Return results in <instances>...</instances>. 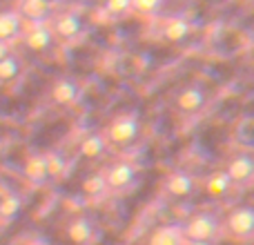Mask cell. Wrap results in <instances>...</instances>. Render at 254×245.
Wrapping results in <instances>:
<instances>
[{"label": "cell", "instance_id": "obj_1", "mask_svg": "<svg viewBox=\"0 0 254 245\" xmlns=\"http://www.w3.org/2000/svg\"><path fill=\"white\" fill-rule=\"evenodd\" d=\"M219 237V221L212 214H196L188 221L183 228V239L185 241H207L212 243Z\"/></svg>", "mask_w": 254, "mask_h": 245}, {"label": "cell", "instance_id": "obj_2", "mask_svg": "<svg viewBox=\"0 0 254 245\" xmlns=\"http://www.w3.org/2000/svg\"><path fill=\"white\" fill-rule=\"evenodd\" d=\"M136 136H138V121L131 114L119 116L110 127V138L116 145H129Z\"/></svg>", "mask_w": 254, "mask_h": 245}, {"label": "cell", "instance_id": "obj_3", "mask_svg": "<svg viewBox=\"0 0 254 245\" xmlns=\"http://www.w3.org/2000/svg\"><path fill=\"white\" fill-rule=\"evenodd\" d=\"M228 230L232 237L248 239L254 232V210L252 207H239L228 216Z\"/></svg>", "mask_w": 254, "mask_h": 245}, {"label": "cell", "instance_id": "obj_4", "mask_svg": "<svg viewBox=\"0 0 254 245\" xmlns=\"http://www.w3.org/2000/svg\"><path fill=\"white\" fill-rule=\"evenodd\" d=\"M134 176H136L134 165H129V163H116V165H112L107 170L105 181L110 189H125L134 181Z\"/></svg>", "mask_w": 254, "mask_h": 245}, {"label": "cell", "instance_id": "obj_5", "mask_svg": "<svg viewBox=\"0 0 254 245\" xmlns=\"http://www.w3.org/2000/svg\"><path fill=\"white\" fill-rule=\"evenodd\" d=\"M67 237L76 245H87L94 239V223L87 216H76V219L67 225Z\"/></svg>", "mask_w": 254, "mask_h": 245}, {"label": "cell", "instance_id": "obj_6", "mask_svg": "<svg viewBox=\"0 0 254 245\" xmlns=\"http://www.w3.org/2000/svg\"><path fill=\"white\" fill-rule=\"evenodd\" d=\"M78 96H80V87L76 80L61 78V80H56L52 87V98L58 105H71V103L78 101Z\"/></svg>", "mask_w": 254, "mask_h": 245}, {"label": "cell", "instance_id": "obj_7", "mask_svg": "<svg viewBox=\"0 0 254 245\" xmlns=\"http://www.w3.org/2000/svg\"><path fill=\"white\" fill-rule=\"evenodd\" d=\"M225 174H228V179L232 181V183H248V181L252 179L254 174V163L250 156H237L230 161L228 170H225Z\"/></svg>", "mask_w": 254, "mask_h": 245}, {"label": "cell", "instance_id": "obj_8", "mask_svg": "<svg viewBox=\"0 0 254 245\" xmlns=\"http://www.w3.org/2000/svg\"><path fill=\"white\" fill-rule=\"evenodd\" d=\"M203 105H205V94L198 87L183 89V92L179 94V98H176V107H179L181 112H185V114H194V112H198Z\"/></svg>", "mask_w": 254, "mask_h": 245}, {"label": "cell", "instance_id": "obj_9", "mask_svg": "<svg viewBox=\"0 0 254 245\" xmlns=\"http://www.w3.org/2000/svg\"><path fill=\"white\" fill-rule=\"evenodd\" d=\"M165 189H167V194H172V196L183 198V196H188V194H192L194 179L188 174V172H174V174H170V179H167Z\"/></svg>", "mask_w": 254, "mask_h": 245}, {"label": "cell", "instance_id": "obj_10", "mask_svg": "<svg viewBox=\"0 0 254 245\" xmlns=\"http://www.w3.org/2000/svg\"><path fill=\"white\" fill-rule=\"evenodd\" d=\"M25 176H27V181H31L34 185L47 183L49 176H47V165H45V156H43V154H34V156L27 158Z\"/></svg>", "mask_w": 254, "mask_h": 245}, {"label": "cell", "instance_id": "obj_11", "mask_svg": "<svg viewBox=\"0 0 254 245\" xmlns=\"http://www.w3.org/2000/svg\"><path fill=\"white\" fill-rule=\"evenodd\" d=\"M183 228L179 225H165V228H158L156 232L149 237L147 245H183Z\"/></svg>", "mask_w": 254, "mask_h": 245}, {"label": "cell", "instance_id": "obj_12", "mask_svg": "<svg viewBox=\"0 0 254 245\" xmlns=\"http://www.w3.org/2000/svg\"><path fill=\"white\" fill-rule=\"evenodd\" d=\"M188 34H190L188 20H183V18H179V16L167 18L165 25H163V36H165L170 43H181L183 38H188Z\"/></svg>", "mask_w": 254, "mask_h": 245}, {"label": "cell", "instance_id": "obj_13", "mask_svg": "<svg viewBox=\"0 0 254 245\" xmlns=\"http://www.w3.org/2000/svg\"><path fill=\"white\" fill-rule=\"evenodd\" d=\"M52 40H54L52 29L38 25V27H34V29L27 34V47L34 49V52H45V49L52 47Z\"/></svg>", "mask_w": 254, "mask_h": 245}, {"label": "cell", "instance_id": "obj_14", "mask_svg": "<svg viewBox=\"0 0 254 245\" xmlns=\"http://www.w3.org/2000/svg\"><path fill=\"white\" fill-rule=\"evenodd\" d=\"M20 31V16L13 11L0 13V43H9Z\"/></svg>", "mask_w": 254, "mask_h": 245}, {"label": "cell", "instance_id": "obj_15", "mask_svg": "<svg viewBox=\"0 0 254 245\" xmlns=\"http://www.w3.org/2000/svg\"><path fill=\"white\" fill-rule=\"evenodd\" d=\"M22 210V201L18 194H4L0 198V219L2 221H13Z\"/></svg>", "mask_w": 254, "mask_h": 245}, {"label": "cell", "instance_id": "obj_16", "mask_svg": "<svg viewBox=\"0 0 254 245\" xmlns=\"http://www.w3.org/2000/svg\"><path fill=\"white\" fill-rule=\"evenodd\" d=\"M105 152V138L101 134H89L87 138L80 143V154L85 158H98Z\"/></svg>", "mask_w": 254, "mask_h": 245}, {"label": "cell", "instance_id": "obj_17", "mask_svg": "<svg viewBox=\"0 0 254 245\" xmlns=\"http://www.w3.org/2000/svg\"><path fill=\"white\" fill-rule=\"evenodd\" d=\"M45 156V165H47V176L49 179H58V176L65 174L67 170V158L61 152H47Z\"/></svg>", "mask_w": 254, "mask_h": 245}, {"label": "cell", "instance_id": "obj_18", "mask_svg": "<svg viewBox=\"0 0 254 245\" xmlns=\"http://www.w3.org/2000/svg\"><path fill=\"white\" fill-rule=\"evenodd\" d=\"M56 31H58V36H63V38H74V36L80 31V18L74 16V13H65V16L58 18Z\"/></svg>", "mask_w": 254, "mask_h": 245}, {"label": "cell", "instance_id": "obj_19", "mask_svg": "<svg viewBox=\"0 0 254 245\" xmlns=\"http://www.w3.org/2000/svg\"><path fill=\"white\" fill-rule=\"evenodd\" d=\"M230 187H232V181L228 179L225 172H214V174L210 176V181H207V192L216 198L225 196V194L230 192Z\"/></svg>", "mask_w": 254, "mask_h": 245}, {"label": "cell", "instance_id": "obj_20", "mask_svg": "<svg viewBox=\"0 0 254 245\" xmlns=\"http://www.w3.org/2000/svg\"><path fill=\"white\" fill-rule=\"evenodd\" d=\"M49 9H52V4L47 0H25L22 2V13L29 16L31 20H43L49 13Z\"/></svg>", "mask_w": 254, "mask_h": 245}, {"label": "cell", "instance_id": "obj_21", "mask_svg": "<svg viewBox=\"0 0 254 245\" xmlns=\"http://www.w3.org/2000/svg\"><path fill=\"white\" fill-rule=\"evenodd\" d=\"M107 181H105V174H92L83 181V192L87 196H101V194L107 192Z\"/></svg>", "mask_w": 254, "mask_h": 245}, {"label": "cell", "instance_id": "obj_22", "mask_svg": "<svg viewBox=\"0 0 254 245\" xmlns=\"http://www.w3.org/2000/svg\"><path fill=\"white\" fill-rule=\"evenodd\" d=\"M18 74H20V62L13 56H4L2 61H0V80L9 83V80H13Z\"/></svg>", "mask_w": 254, "mask_h": 245}, {"label": "cell", "instance_id": "obj_23", "mask_svg": "<svg viewBox=\"0 0 254 245\" xmlns=\"http://www.w3.org/2000/svg\"><path fill=\"white\" fill-rule=\"evenodd\" d=\"M165 0H131V7L138 9L140 13H154L161 9V4Z\"/></svg>", "mask_w": 254, "mask_h": 245}, {"label": "cell", "instance_id": "obj_24", "mask_svg": "<svg viewBox=\"0 0 254 245\" xmlns=\"http://www.w3.org/2000/svg\"><path fill=\"white\" fill-rule=\"evenodd\" d=\"M105 7L110 13H125L131 7V0H107Z\"/></svg>", "mask_w": 254, "mask_h": 245}, {"label": "cell", "instance_id": "obj_25", "mask_svg": "<svg viewBox=\"0 0 254 245\" xmlns=\"http://www.w3.org/2000/svg\"><path fill=\"white\" fill-rule=\"evenodd\" d=\"M4 56H9V47H7V43H0V61Z\"/></svg>", "mask_w": 254, "mask_h": 245}, {"label": "cell", "instance_id": "obj_26", "mask_svg": "<svg viewBox=\"0 0 254 245\" xmlns=\"http://www.w3.org/2000/svg\"><path fill=\"white\" fill-rule=\"evenodd\" d=\"M183 245H212V243H207V241H188Z\"/></svg>", "mask_w": 254, "mask_h": 245}, {"label": "cell", "instance_id": "obj_27", "mask_svg": "<svg viewBox=\"0 0 254 245\" xmlns=\"http://www.w3.org/2000/svg\"><path fill=\"white\" fill-rule=\"evenodd\" d=\"M25 245H45L43 241H29V243H25Z\"/></svg>", "mask_w": 254, "mask_h": 245}, {"label": "cell", "instance_id": "obj_28", "mask_svg": "<svg viewBox=\"0 0 254 245\" xmlns=\"http://www.w3.org/2000/svg\"><path fill=\"white\" fill-rule=\"evenodd\" d=\"M47 2H49V4H52V2H56V0H47Z\"/></svg>", "mask_w": 254, "mask_h": 245}]
</instances>
